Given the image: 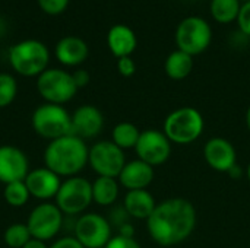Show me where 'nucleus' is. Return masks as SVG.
I'll return each instance as SVG.
<instances>
[{
  "label": "nucleus",
  "mask_w": 250,
  "mask_h": 248,
  "mask_svg": "<svg viewBox=\"0 0 250 248\" xmlns=\"http://www.w3.org/2000/svg\"><path fill=\"white\" fill-rule=\"evenodd\" d=\"M196 227L195 206L182 197H173L157 203L146 219V228L154 243L171 247L186 241Z\"/></svg>",
  "instance_id": "nucleus-1"
},
{
  "label": "nucleus",
  "mask_w": 250,
  "mask_h": 248,
  "mask_svg": "<svg viewBox=\"0 0 250 248\" xmlns=\"http://www.w3.org/2000/svg\"><path fill=\"white\" fill-rule=\"evenodd\" d=\"M86 143L73 134L51 140L44 151V162L59 177H75L88 164Z\"/></svg>",
  "instance_id": "nucleus-2"
},
{
  "label": "nucleus",
  "mask_w": 250,
  "mask_h": 248,
  "mask_svg": "<svg viewBox=\"0 0 250 248\" xmlns=\"http://www.w3.org/2000/svg\"><path fill=\"white\" fill-rule=\"evenodd\" d=\"M204 127L205 120L196 108L182 107L166 117L163 132L171 143L190 145L201 137Z\"/></svg>",
  "instance_id": "nucleus-3"
},
{
  "label": "nucleus",
  "mask_w": 250,
  "mask_h": 248,
  "mask_svg": "<svg viewBox=\"0 0 250 248\" xmlns=\"http://www.w3.org/2000/svg\"><path fill=\"white\" fill-rule=\"evenodd\" d=\"M48 50L37 39H25L15 44L9 51L12 67L22 76H40L48 64Z\"/></svg>",
  "instance_id": "nucleus-4"
},
{
  "label": "nucleus",
  "mask_w": 250,
  "mask_h": 248,
  "mask_svg": "<svg viewBox=\"0 0 250 248\" xmlns=\"http://www.w3.org/2000/svg\"><path fill=\"white\" fill-rule=\"evenodd\" d=\"M32 127L37 134L50 142L72 134V115L57 104H42L32 114Z\"/></svg>",
  "instance_id": "nucleus-5"
},
{
  "label": "nucleus",
  "mask_w": 250,
  "mask_h": 248,
  "mask_svg": "<svg viewBox=\"0 0 250 248\" xmlns=\"http://www.w3.org/2000/svg\"><path fill=\"white\" fill-rule=\"evenodd\" d=\"M54 199L62 213L69 216L79 215L94 202L92 184L82 177H69L62 183Z\"/></svg>",
  "instance_id": "nucleus-6"
},
{
  "label": "nucleus",
  "mask_w": 250,
  "mask_h": 248,
  "mask_svg": "<svg viewBox=\"0 0 250 248\" xmlns=\"http://www.w3.org/2000/svg\"><path fill=\"white\" fill-rule=\"evenodd\" d=\"M212 39V29L209 23L201 16L185 18L176 29V44L179 50L192 57L205 51Z\"/></svg>",
  "instance_id": "nucleus-7"
},
{
  "label": "nucleus",
  "mask_w": 250,
  "mask_h": 248,
  "mask_svg": "<svg viewBox=\"0 0 250 248\" xmlns=\"http://www.w3.org/2000/svg\"><path fill=\"white\" fill-rule=\"evenodd\" d=\"M37 89L48 104L57 105L70 101L78 92L72 73L62 69H45L37 79Z\"/></svg>",
  "instance_id": "nucleus-8"
},
{
  "label": "nucleus",
  "mask_w": 250,
  "mask_h": 248,
  "mask_svg": "<svg viewBox=\"0 0 250 248\" xmlns=\"http://www.w3.org/2000/svg\"><path fill=\"white\" fill-rule=\"evenodd\" d=\"M88 164L98 174V177L119 178L126 165L123 149L111 140H101L92 145L88 155Z\"/></svg>",
  "instance_id": "nucleus-9"
},
{
  "label": "nucleus",
  "mask_w": 250,
  "mask_h": 248,
  "mask_svg": "<svg viewBox=\"0 0 250 248\" xmlns=\"http://www.w3.org/2000/svg\"><path fill=\"white\" fill-rule=\"evenodd\" d=\"M73 234L85 248H104L111 240V224L98 213H85L75 222Z\"/></svg>",
  "instance_id": "nucleus-10"
},
{
  "label": "nucleus",
  "mask_w": 250,
  "mask_h": 248,
  "mask_svg": "<svg viewBox=\"0 0 250 248\" xmlns=\"http://www.w3.org/2000/svg\"><path fill=\"white\" fill-rule=\"evenodd\" d=\"M26 227L32 238L45 243L62 229L63 213L54 203H41L29 213Z\"/></svg>",
  "instance_id": "nucleus-11"
},
{
  "label": "nucleus",
  "mask_w": 250,
  "mask_h": 248,
  "mask_svg": "<svg viewBox=\"0 0 250 248\" xmlns=\"http://www.w3.org/2000/svg\"><path fill=\"white\" fill-rule=\"evenodd\" d=\"M135 151L138 159L146 162L151 167H158L168 161L171 155V142L164 134V132L148 129L141 132Z\"/></svg>",
  "instance_id": "nucleus-12"
},
{
  "label": "nucleus",
  "mask_w": 250,
  "mask_h": 248,
  "mask_svg": "<svg viewBox=\"0 0 250 248\" xmlns=\"http://www.w3.org/2000/svg\"><path fill=\"white\" fill-rule=\"evenodd\" d=\"M28 158L16 146H0V183L10 184L15 181H23L28 175Z\"/></svg>",
  "instance_id": "nucleus-13"
},
{
  "label": "nucleus",
  "mask_w": 250,
  "mask_h": 248,
  "mask_svg": "<svg viewBox=\"0 0 250 248\" xmlns=\"http://www.w3.org/2000/svg\"><path fill=\"white\" fill-rule=\"evenodd\" d=\"M204 158L207 164L218 172H229L237 165L236 149L231 142L224 137L209 139L204 146Z\"/></svg>",
  "instance_id": "nucleus-14"
},
{
  "label": "nucleus",
  "mask_w": 250,
  "mask_h": 248,
  "mask_svg": "<svg viewBox=\"0 0 250 248\" xmlns=\"http://www.w3.org/2000/svg\"><path fill=\"white\" fill-rule=\"evenodd\" d=\"M103 127V113L94 105H82L72 114V134L82 140L98 136Z\"/></svg>",
  "instance_id": "nucleus-15"
},
{
  "label": "nucleus",
  "mask_w": 250,
  "mask_h": 248,
  "mask_svg": "<svg viewBox=\"0 0 250 248\" xmlns=\"http://www.w3.org/2000/svg\"><path fill=\"white\" fill-rule=\"evenodd\" d=\"M26 184V189L31 196L40 200H48L56 197L62 181L57 174H54L47 167L37 168L31 172H28L26 178L23 180Z\"/></svg>",
  "instance_id": "nucleus-16"
},
{
  "label": "nucleus",
  "mask_w": 250,
  "mask_h": 248,
  "mask_svg": "<svg viewBox=\"0 0 250 248\" xmlns=\"http://www.w3.org/2000/svg\"><path fill=\"white\" fill-rule=\"evenodd\" d=\"M154 167L141 159L126 162L119 175L120 184L127 190H145L154 180Z\"/></svg>",
  "instance_id": "nucleus-17"
},
{
  "label": "nucleus",
  "mask_w": 250,
  "mask_h": 248,
  "mask_svg": "<svg viewBox=\"0 0 250 248\" xmlns=\"http://www.w3.org/2000/svg\"><path fill=\"white\" fill-rule=\"evenodd\" d=\"M155 206H157V202L146 189L127 191L125 196V202H123V208L126 209L130 218L145 219V221L152 215Z\"/></svg>",
  "instance_id": "nucleus-18"
},
{
  "label": "nucleus",
  "mask_w": 250,
  "mask_h": 248,
  "mask_svg": "<svg viewBox=\"0 0 250 248\" xmlns=\"http://www.w3.org/2000/svg\"><path fill=\"white\" fill-rule=\"evenodd\" d=\"M107 42H108L111 53L117 58L127 57L136 48V35L132 31V28H129L127 25L119 23V25L111 26V29L108 31Z\"/></svg>",
  "instance_id": "nucleus-19"
},
{
  "label": "nucleus",
  "mask_w": 250,
  "mask_h": 248,
  "mask_svg": "<svg viewBox=\"0 0 250 248\" xmlns=\"http://www.w3.org/2000/svg\"><path fill=\"white\" fill-rule=\"evenodd\" d=\"M56 57L66 66L81 64L88 57V45L78 37H64L56 45Z\"/></svg>",
  "instance_id": "nucleus-20"
},
{
  "label": "nucleus",
  "mask_w": 250,
  "mask_h": 248,
  "mask_svg": "<svg viewBox=\"0 0 250 248\" xmlns=\"http://www.w3.org/2000/svg\"><path fill=\"white\" fill-rule=\"evenodd\" d=\"M164 69L168 77L173 80H182L190 75L193 69V58L190 54L182 50H176L166 58Z\"/></svg>",
  "instance_id": "nucleus-21"
},
{
  "label": "nucleus",
  "mask_w": 250,
  "mask_h": 248,
  "mask_svg": "<svg viewBox=\"0 0 250 248\" xmlns=\"http://www.w3.org/2000/svg\"><path fill=\"white\" fill-rule=\"evenodd\" d=\"M119 197V183L111 177H98L92 183V200L100 206H111Z\"/></svg>",
  "instance_id": "nucleus-22"
},
{
  "label": "nucleus",
  "mask_w": 250,
  "mask_h": 248,
  "mask_svg": "<svg viewBox=\"0 0 250 248\" xmlns=\"http://www.w3.org/2000/svg\"><path fill=\"white\" fill-rule=\"evenodd\" d=\"M141 132L139 129L129 121H122L114 126L111 132V142L116 143L120 149H132L136 146L139 140Z\"/></svg>",
  "instance_id": "nucleus-23"
},
{
  "label": "nucleus",
  "mask_w": 250,
  "mask_h": 248,
  "mask_svg": "<svg viewBox=\"0 0 250 248\" xmlns=\"http://www.w3.org/2000/svg\"><path fill=\"white\" fill-rule=\"evenodd\" d=\"M240 7V0H211V13L221 23L237 19Z\"/></svg>",
  "instance_id": "nucleus-24"
},
{
  "label": "nucleus",
  "mask_w": 250,
  "mask_h": 248,
  "mask_svg": "<svg viewBox=\"0 0 250 248\" xmlns=\"http://www.w3.org/2000/svg\"><path fill=\"white\" fill-rule=\"evenodd\" d=\"M3 197L7 205H10L13 208H21V206L26 205L31 194L26 189L25 181H15V183L4 186Z\"/></svg>",
  "instance_id": "nucleus-25"
},
{
  "label": "nucleus",
  "mask_w": 250,
  "mask_h": 248,
  "mask_svg": "<svg viewBox=\"0 0 250 248\" xmlns=\"http://www.w3.org/2000/svg\"><path fill=\"white\" fill-rule=\"evenodd\" d=\"M31 238L26 224H13L4 231V243L10 248H22Z\"/></svg>",
  "instance_id": "nucleus-26"
},
{
  "label": "nucleus",
  "mask_w": 250,
  "mask_h": 248,
  "mask_svg": "<svg viewBox=\"0 0 250 248\" xmlns=\"http://www.w3.org/2000/svg\"><path fill=\"white\" fill-rule=\"evenodd\" d=\"M18 85L12 75L0 73V108L10 105L16 96Z\"/></svg>",
  "instance_id": "nucleus-27"
},
{
  "label": "nucleus",
  "mask_w": 250,
  "mask_h": 248,
  "mask_svg": "<svg viewBox=\"0 0 250 248\" xmlns=\"http://www.w3.org/2000/svg\"><path fill=\"white\" fill-rule=\"evenodd\" d=\"M104 248H142L141 244L135 238L123 237V235H116L111 237V240L107 243Z\"/></svg>",
  "instance_id": "nucleus-28"
},
{
  "label": "nucleus",
  "mask_w": 250,
  "mask_h": 248,
  "mask_svg": "<svg viewBox=\"0 0 250 248\" xmlns=\"http://www.w3.org/2000/svg\"><path fill=\"white\" fill-rule=\"evenodd\" d=\"M38 3L44 12L56 15V13H60L66 9L69 0H38Z\"/></svg>",
  "instance_id": "nucleus-29"
},
{
  "label": "nucleus",
  "mask_w": 250,
  "mask_h": 248,
  "mask_svg": "<svg viewBox=\"0 0 250 248\" xmlns=\"http://www.w3.org/2000/svg\"><path fill=\"white\" fill-rule=\"evenodd\" d=\"M237 20H239L240 29L246 35H250V1H245V4H242Z\"/></svg>",
  "instance_id": "nucleus-30"
},
{
  "label": "nucleus",
  "mask_w": 250,
  "mask_h": 248,
  "mask_svg": "<svg viewBox=\"0 0 250 248\" xmlns=\"http://www.w3.org/2000/svg\"><path fill=\"white\" fill-rule=\"evenodd\" d=\"M117 69H119V73L125 77H130L132 75H135L136 72V64L135 61L130 58V56L127 57H120L117 60Z\"/></svg>",
  "instance_id": "nucleus-31"
},
{
  "label": "nucleus",
  "mask_w": 250,
  "mask_h": 248,
  "mask_svg": "<svg viewBox=\"0 0 250 248\" xmlns=\"http://www.w3.org/2000/svg\"><path fill=\"white\" fill-rule=\"evenodd\" d=\"M129 215H127V212H126V209L123 208V206H119V208H114L113 210H111V215H110V224H114V225H117L119 228L122 227V225H125V224H127L129 222Z\"/></svg>",
  "instance_id": "nucleus-32"
},
{
  "label": "nucleus",
  "mask_w": 250,
  "mask_h": 248,
  "mask_svg": "<svg viewBox=\"0 0 250 248\" xmlns=\"http://www.w3.org/2000/svg\"><path fill=\"white\" fill-rule=\"evenodd\" d=\"M48 248H85L75 237H63Z\"/></svg>",
  "instance_id": "nucleus-33"
},
{
  "label": "nucleus",
  "mask_w": 250,
  "mask_h": 248,
  "mask_svg": "<svg viewBox=\"0 0 250 248\" xmlns=\"http://www.w3.org/2000/svg\"><path fill=\"white\" fill-rule=\"evenodd\" d=\"M72 76H73V80H75L78 89L83 88V86H86L89 83V73L86 70H83V69L76 70L75 73H72Z\"/></svg>",
  "instance_id": "nucleus-34"
},
{
  "label": "nucleus",
  "mask_w": 250,
  "mask_h": 248,
  "mask_svg": "<svg viewBox=\"0 0 250 248\" xmlns=\"http://www.w3.org/2000/svg\"><path fill=\"white\" fill-rule=\"evenodd\" d=\"M119 235H123V237H129V238H133L135 235V228L132 224H125L119 228Z\"/></svg>",
  "instance_id": "nucleus-35"
},
{
  "label": "nucleus",
  "mask_w": 250,
  "mask_h": 248,
  "mask_svg": "<svg viewBox=\"0 0 250 248\" xmlns=\"http://www.w3.org/2000/svg\"><path fill=\"white\" fill-rule=\"evenodd\" d=\"M22 248H48L45 246V243L44 241H41V240H35V238H31L25 246Z\"/></svg>",
  "instance_id": "nucleus-36"
},
{
  "label": "nucleus",
  "mask_w": 250,
  "mask_h": 248,
  "mask_svg": "<svg viewBox=\"0 0 250 248\" xmlns=\"http://www.w3.org/2000/svg\"><path fill=\"white\" fill-rule=\"evenodd\" d=\"M231 178H234V180H237V178H242V168L239 167V165H234L229 172H227Z\"/></svg>",
  "instance_id": "nucleus-37"
},
{
  "label": "nucleus",
  "mask_w": 250,
  "mask_h": 248,
  "mask_svg": "<svg viewBox=\"0 0 250 248\" xmlns=\"http://www.w3.org/2000/svg\"><path fill=\"white\" fill-rule=\"evenodd\" d=\"M246 126H248V129H249L250 132V107L248 108V113H246Z\"/></svg>",
  "instance_id": "nucleus-38"
},
{
  "label": "nucleus",
  "mask_w": 250,
  "mask_h": 248,
  "mask_svg": "<svg viewBox=\"0 0 250 248\" xmlns=\"http://www.w3.org/2000/svg\"><path fill=\"white\" fill-rule=\"evenodd\" d=\"M246 175H248V180L250 181V164H249V167H248V172H246Z\"/></svg>",
  "instance_id": "nucleus-39"
},
{
  "label": "nucleus",
  "mask_w": 250,
  "mask_h": 248,
  "mask_svg": "<svg viewBox=\"0 0 250 248\" xmlns=\"http://www.w3.org/2000/svg\"><path fill=\"white\" fill-rule=\"evenodd\" d=\"M245 1H250V0H245Z\"/></svg>",
  "instance_id": "nucleus-40"
}]
</instances>
